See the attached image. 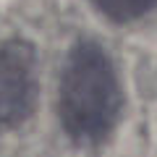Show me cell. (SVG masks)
<instances>
[{
    "label": "cell",
    "mask_w": 157,
    "mask_h": 157,
    "mask_svg": "<svg viewBox=\"0 0 157 157\" xmlns=\"http://www.w3.org/2000/svg\"><path fill=\"white\" fill-rule=\"evenodd\" d=\"M123 94L113 60L97 42H78L68 52L60 76L58 115L66 134L78 144H100L121 115Z\"/></svg>",
    "instance_id": "obj_1"
},
{
    "label": "cell",
    "mask_w": 157,
    "mask_h": 157,
    "mask_svg": "<svg viewBox=\"0 0 157 157\" xmlns=\"http://www.w3.org/2000/svg\"><path fill=\"white\" fill-rule=\"evenodd\" d=\"M37 102V55L34 47L11 39L0 45V126H18Z\"/></svg>",
    "instance_id": "obj_2"
},
{
    "label": "cell",
    "mask_w": 157,
    "mask_h": 157,
    "mask_svg": "<svg viewBox=\"0 0 157 157\" xmlns=\"http://www.w3.org/2000/svg\"><path fill=\"white\" fill-rule=\"evenodd\" d=\"M94 6L105 18L115 24H128L157 8V0H94Z\"/></svg>",
    "instance_id": "obj_3"
}]
</instances>
